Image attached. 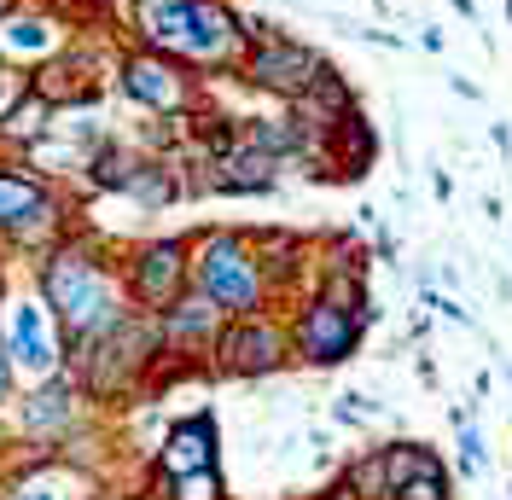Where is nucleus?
Here are the masks:
<instances>
[{"mask_svg":"<svg viewBox=\"0 0 512 500\" xmlns=\"http://www.w3.org/2000/svg\"><path fill=\"white\" fill-rule=\"evenodd\" d=\"M140 35L169 59L222 70L245 53V18H233L222 0H140Z\"/></svg>","mask_w":512,"mask_h":500,"instance_id":"f257e3e1","label":"nucleus"},{"mask_svg":"<svg viewBox=\"0 0 512 500\" xmlns=\"http://www.w3.org/2000/svg\"><path fill=\"white\" fill-rule=\"evenodd\" d=\"M192 280L198 291L233 320V314H262L268 303V274H262V256L251 250V239L239 233H210L198 256H192Z\"/></svg>","mask_w":512,"mask_h":500,"instance_id":"f03ea898","label":"nucleus"},{"mask_svg":"<svg viewBox=\"0 0 512 500\" xmlns=\"http://www.w3.org/2000/svg\"><path fill=\"white\" fill-rule=\"evenodd\" d=\"M361 338H367V320L326 291H315L291 320V355H303L309 367H344L361 349Z\"/></svg>","mask_w":512,"mask_h":500,"instance_id":"7ed1b4c3","label":"nucleus"},{"mask_svg":"<svg viewBox=\"0 0 512 500\" xmlns=\"http://www.w3.org/2000/svg\"><path fill=\"white\" fill-rule=\"evenodd\" d=\"M47 297H53V309L64 314V326L76 338H94V332H105L123 314L117 297H111V285H105V274L88 256H59L53 274H47Z\"/></svg>","mask_w":512,"mask_h":500,"instance_id":"20e7f679","label":"nucleus"},{"mask_svg":"<svg viewBox=\"0 0 512 500\" xmlns=\"http://www.w3.org/2000/svg\"><path fill=\"white\" fill-rule=\"evenodd\" d=\"M210 355L227 378H262L291 361V326L268 320V314H233Z\"/></svg>","mask_w":512,"mask_h":500,"instance_id":"39448f33","label":"nucleus"},{"mask_svg":"<svg viewBox=\"0 0 512 500\" xmlns=\"http://www.w3.org/2000/svg\"><path fill=\"white\" fill-rule=\"evenodd\" d=\"M326 70L332 64L320 59L315 47L291 41V35H268V41H256L251 53H245V76H251L262 94H280V99H303Z\"/></svg>","mask_w":512,"mask_h":500,"instance_id":"423d86ee","label":"nucleus"},{"mask_svg":"<svg viewBox=\"0 0 512 500\" xmlns=\"http://www.w3.org/2000/svg\"><path fill=\"white\" fill-rule=\"evenodd\" d=\"M187 274H192L187 245H181V239H158V245L140 250V262H134V297H140L146 309H169V303L181 297Z\"/></svg>","mask_w":512,"mask_h":500,"instance_id":"0eeeda50","label":"nucleus"},{"mask_svg":"<svg viewBox=\"0 0 512 500\" xmlns=\"http://www.w3.org/2000/svg\"><path fill=\"white\" fill-rule=\"evenodd\" d=\"M280 157L262 152V146H251L245 134H239V146H227V152H216V163H210V187L222 192H268L274 181H280Z\"/></svg>","mask_w":512,"mask_h":500,"instance_id":"6e6552de","label":"nucleus"},{"mask_svg":"<svg viewBox=\"0 0 512 500\" xmlns=\"http://www.w3.org/2000/svg\"><path fill=\"white\" fill-rule=\"evenodd\" d=\"M163 338L175 349H216V338H222L227 314L204 297V291H192V297H175L169 309H163Z\"/></svg>","mask_w":512,"mask_h":500,"instance_id":"1a4fd4ad","label":"nucleus"},{"mask_svg":"<svg viewBox=\"0 0 512 500\" xmlns=\"http://www.w3.org/2000/svg\"><path fill=\"white\" fill-rule=\"evenodd\" d=\"M123 88L140 99V105H152V111H181V105H187V76H181L169 59H158V53L128 59Z\"/></svg>","mask_w":512,"mask_h":500,"instance_id":"9d476101","label":"nucleus"},{"mask_svg":"<svg viewBox=\"0 0 512 500\" xmlns=\"http://www.w3.org/2000/svg\"><path fill=\"white\" fill-rule=\"evenodd\" d=\"M204 466H216V425H210V413L175 425L169 442H163V477H187V471H204Z\"/></svg>","mask_w":512,"mask_h":500,"instance_id":"9b49d317","label":"nucleus"},{"mask_svg":"<svg viewBox=\"0 0 512 500\" xmlns=\"http://www.w3.org/2000/svg\"><path fill=\"white\" fill-rule=\"evenodd\" d=\"M326 157L344 169V175H367L373 169V157H379V134H373V123L361 117V111H350V117H338L332 123V140H326Z\"/></svg>","mask_w":512,"mask_h":500,"instance_id":"f8f14e48","label":"nucleus"},{"mask_svg":"<svg viewBox=\"0 0 512 500\" xmlns=\"http://www.w3.org/2000/svg\"><path fill=\"white\" fill-rule=\"evenodd\" d=\"M379 454H384V483H390V495H396L402 483H414L419 471H437V466H443V454H437L431 442H419V437L384 442Z\"/></svg>","mask_w":512,"mask_h":500,"instance_id":"ddd939ff","label":"nucleus"},{"mask_svg":"<svg viewBox=\"0 0 512 500\" xmlns=\"http://www.w3.org/2000/svg\"><path fill=\"white\" fill-rule=\"evenodd\" d=\"M12 355H18L30 373H47V367H53V344H47V326H41L35 303L18 309V320H12Z\"/></svg>","mask_w":512,"mask_h":500,"instance_id":"4468645a","label":"nucleus"},{"mask_svg":"<svg viewBox=\"0 0 512 500\" xmlns=\"http://www.w3.org/2000/svg\"><path fill=\"white\" fill-rule=\"evenodd\" d=\"M344 483H350L361 500H390V483H384V454H379V448L355 454L350 466H344Z\"/></svg>","mask_w":512,"mask_h":500,"instance_id":"2eb2a0df","label":"nucleus"},{"mask_svg":"<svg viewBox=\"0 0 512 500\" xmlns=\"http://www.w3.org/2000/svg\"><path fill=\"white\" fill-rule=\"evenodd\" d=\"M222 471L204 466V471H187V477H169V495L163 500H222Z\"/></svg>","mask_w":512,"mask_h":500,"instance_id":"dca6fc26","label":"nucleus"},{"mask_svg":"<svg viewBox=\"0 0 512 500\" xmlns=\"http://www.w3.org/2000/svg\"><path fill=\"white\" fill-rule=\"evenodd\" d=\"M35 204V187L30 181H18V175H0V221H18V216H30Z\"/></svg>","mask_w":512,"mask_h":500,"instance_id":"f3484780","label":"nucleus"},{"mask_svg":"<svg viewBox=\"0 0 512 500\" xmlns=\"http://www.w3.org/2000/svg\"><path fill=\"white\" fill-rule=\"evenodd\" d=\"M390 500H454V489H448V466L437 471H419L414 483H402Z\"/></svg>","mask_w":512,"mask_h":500,"instance_id":"a211bd4d","label":"nucleus"},{"mask_svg":"<svg viewBox=\"0 0 512 500\" xmlns=\"http://www.w3.org/2000/svg\"><path fill=\"white\" fill-rule=\"evenodd\" d=\"M460 471L466 477H483L489 471V448H483L478 425H460Z\"/></svg>","mask_w":512,"mask_h":500,"instance_id":"6ab92c4d","label":"nucleus"},{"mask_svg":"<svg viewBox=\"0 0 512 500\" xmlns=\"http://www.w3.org/2000/svg\"><path fill=\"white\" fill-rule=\"evenodd\" d=\"M41 128H47V99H30V105H18V111H12L6 134H41Z\"/></svg>","mask_w":512,"mask_h":500,"instance_id":"aec40b11","label":"nucleus"},{"mask_svg":"<svg viewBox=\"0 0 512 500\" xmlns=\"http://www.w3.org/2000/svg\"><path fill=\"white\" fill-rule=\"evenodd\" d=\"M419 303H425V309H437V314H448L454 326H472V309H460V303H454V297H443L437 285H419Z\"/></svg>","mask_w":512,"mask_h":500,"instance_id":"412c9836","label":"nucleus"},{"mask_svg":"<svg viewBox=\"0 0 512 500\" xmlns=\"http://www.w3.org/2000/svg\"><path fill=\"white\" fill-rule=\"evenodd\" d=\"M41 407H30V425H59L64 413H70V396L64 390H47V396H35Z\"/></svg>","mask_w":512,"mask_h":500,"instance_id":"4be33fe9","label":"nucleus"},{"mask_svg":"<svg viewBox=\"0 0 512 500\" xmlns=\"http://www.w3.org/2000/svg\"><path fill=\"white\" fill-rule=\"evenodd\" d=\"M489 140H495L501 163H512V123H489Z\"/></svg>","mask_w":512,"mask_h":500,"instance_id":"5701e85b","label":"nucleus"},{"mask_svg":"<svg viewBox=\"0 0 512 500\" xmlns=\"http://www.w3.org/2000/svg\"><path fill=\"white\" fill-rule=\"evenodd\" d=\"M448 88H454L460 99H472V105L483 99V88H478V82H466V76H448Z\"/></svg>","mask_w":512,"mask_h":500,"instance_id":"b1692460","label":"nucleus"},{"mask_svg":"<svg viewBox=\"0 0 512 500\" xmlns=\"http://www.w3.org/2000/svg\"><path fill=\"white\" fill-rule=\"evenodd\" d=\"M315 500H361V495H355L350 483H344V477H338V483H332V489H326V495H315Z\"/></svg>","mask_w":512,"mask_h":500,"instance_id":"393cba45","label":"nucleus"},{"mask_svg":"<svg viewBox=\"0 0 512 500\" xmlns=\"http://www.w3.org/2000/svg\"><path fill=\"white\" fill-rule=\"evenodd\" d=\"M419 47L425 53H443V30H419Z\"/></svg>","mask_w":512,"mask_h":500,"instance_id":"a878e982","label":"nucleus"},{"mask_svg":"<svg viewBox=\"0 0 512 500\" xmlns=\"http://www.w3.org/2000/svg\"><path fill=\"white\" fill-rule=\"evenodd\" d=\"M431 187H437V198H454V181H448L443 169H431Z\"/></svg>","mask_w":512,"mask_h":500,"instance_id":"bb28decb","label":"nucleus"},{"mask_svg":"<svg viewBox=\"0 0 512 500\" xmlns=\"http://www.w3.org/2000/svg\"><path fill=\"white\" fill-rule=\"evenodd\" d=\"M454 12H460V18H472V24L483 18V12H478V0H454Z\"/></svg>","mask_w":512,"mask_h":500,"instance_id":"cd10ccee","label":"nucleus"},{"mask_svg":"<svg viewBox=\"0 0 512 500\" xmlns=\"http://www.w3.org/2000/svg\"><path fill=\"white\" fill-rule=\"evenodd\" d=\"M501 373H507V384H512V361H501Z\"/></svg>","mask_w":512,"mask_h":500,"instance_id":"c85d7f7f","label":"nucleus"},{"mask_svg":"<svg viewBox=\"0 0 512 500\" xmlns=\"http://www.w3.org/2000/svg\"><path fill=\"white\" fill-rule=\"evenodd\" d=\"M0 384H6V361H0Z\"/></svg>","mask_w":512,"mask_h":500,"instance_id":"c756f323","label":"nucleus"},{"mask_svg":"<svg viewBox=\"0 0 512 500\" xmlns=\"http://www.w3.org/2000/svg\"><path fill=\"white\" fill-rule=\"evenodd\" d=\"M6 6H12V0H0V12H6Z\"/></svg>","mask_w":512,"mask_h":500,"instance_id":"7c9ffc66","label":"nucleus"}]
</instances>
